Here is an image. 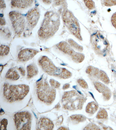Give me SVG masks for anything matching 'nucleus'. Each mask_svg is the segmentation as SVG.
Wrapping results in <instances>:
<instances>
[{
    "label": "nucleus",
    "mask_w": 116,
    "mask_h": 130,
    "mask_svg": "<svg viewBox=\"0 0 116 130\" xmlns=\"http://www.w3.org/2000/svg\"><path fill=\"white\" fill-rule=\"evenodd\" d=\"M60 24V17L57 13L53 11L46 12L38 31L39 37L43 40L50 38L57 31Z\"/></svg>",
    "instance_id": "nucleus-1"
},
{
    "label": "nucleus",
    "mask_w": 116,
    "mask_h": 130,
    "mask_svg": "<svg viewBox=\"0 0 116 130\" xmlns=\"http://www.w3.org/2000/svg\"><path fill=\"white\" fill-rule=\"evenodd\" d=\"M29 91V87L25 85H12L5 83L4 85V96L10 102L22 100Z\"/></svg>",
    "instance_id": "nucleus-2"
},
{
    "label": "nucleus",
    "mask_w": 116,
    "mask_h": 130,
    "mask_svg": "<svg viewBox=\"0 0 116 130\" xmlns=\"http://www.w3.org/2000/svg\"><path fill=\"white\" fill-rule=\"evenodd\" d=\"M38 63L42 70L51 76L66 79L70 77L71 73L65 68L56 67L47 56H43L39 58Z\"/></svg>",
    "instance_id": "nucleus-3"
},
{
    "label": "nucleus",
    "mask_w": 116,
    "mask_h": 130,
    "mask_svg": "<svg viewBox=\"0 0 116 130\" xmlns=\"http://www.w3.org/2000/svg\"><path fill=\"white\" fill-rule=\"evenodd\" d=\"M37 93L39 99L45 103L51 104L55 99L56 91L50 86L47 81L42 77L37 82Z\"/></svg>",
    "instance_id": "nucleus-4"
},
{
    "label": "nucleus",
    "mask_w": 116,
    "mask_h": 130,
    "mask_svg": "<svg viewBox=\"0 0 116 130\" xmlns=\"http://www.w3.org/2000/svg\"><path fill=\"white\" fill-rule=\"evenodd\" d=\"M62 17L64 23L71 33L78 38L81 40L80 25L77 19L72 13L68 9H64L63 12Z\"/></svg>",
    "instance_id": "nucleus-5"
},
{
    "label": "nucleus",
    "mask_w": 116,
    "mask_h": 130,
    "mask_svg": "<svg viewBox=\"0 0 116 130\" xmlns=\"http://www.w3.org/2000/svg\"><path fill=\"white\" fill-rule=\"evenodd\" d=\"M14 121L17 129H31L32 115L28 112L17 113L14 115Z\"/></svg>",
    "instance_id": "nucleus-6"
},
{
    "label": "nucleus",
    "mask_w": 116,
    "mask_h": 130,
    "mask_svg": "<svg viewBox=\"0 0 116 130\" xmlns=\"http://www.w3.org/2000/svg\"><path fill=\"white\" fill-rule=\"evenodd\" d=\"M9 16L14 30L17 34H20L24 31L25 27V20L24 16L20 12L12 11Z\"/></svg>",
    "instance_id": "nucleus-7"
},
{
    "label": "nucleus",
    "mask_w": 116,
    "mask_h": 130,
    "mask_svg": "<svg viewBox=\"0 0 116 130\" xmlns=\"http://www.w3.org/2000/svg\"><path fill=\"white\" fill-rule=\"evenodd\" d=\"M92 42L95 49L101 54H104L107 51L109 44L107 40L100 33L94 35L92 37Z\"/></svg>",
    "instance_id": "nucleus-8"
},
{
    "label": "nucleus",
    "mask_w": 116,
    "mask_h": 130,
    "mask_svg": "<svg viewBox=\"0 0 116 130\" xmlns=\"http://www.w3.org/2000/svg\"><path fill=\"white\" fill-rule=\"evenodd\" d=\"M40 16L38 8L35 7L31 9L27 14V19L28 26L30 28H34L39 20Z\"/></svg>",
    "instance_id": "nucleus-9"
},
{
    "label": "nucleus",
    "mask_w": 116,
    "mask_h": 130,
    "mask_svg": "<svg viewBox=\"0 0 116 130\" xmlns=\"http://www.w3.org/2000/svg\"><path fill=\"white\" fill-rule=\"evenodd\" d=\"M38 50L31 49L26 48L23 49L18 54L19 60L22 62H26L32 59L38 53Z\"/></svg>",
    "instance_id": "nucleus-10"
},
{
    "label": "nucleus",
    "mask_w": 116,
    "mask_h": 130,
    "mask_svg": "<svg viewBox=\"0 0 116 130\" xmlns=\"http://www.w3.org/2000/svg\"><path fill=\"white\" fill-rule=\"evenodd\" d=\"M54 124L49 119L45 118H41L38 122L37 129L52 130L54 129Z\"/></svg>",
    "instance_id": "nucleus-11"
},
{
    "label": "nucleus",
    "mask_w": 116,
    "mask_h": 130,
    "mask_svg": "<svg viewBox=\"0 0 116 130\" xmlns=\"http://www.w3.org/2000/svg\"><path fill=\"white\" fill-rule=\"evenodd\" d=\"M33 2V1H12L11 3L14 7L25 9L31 7Z\"/></svg>",
    "instance_id": "nucleus-12"
},
{
    "label": "nucleus",
    "mask_w": 116,
    "mask_h": 130,
    "mask_svg": "<svg viewBox=\"0 0 116 130\" xmlns=\"http://www.w3.org/2000/svg\"><path fill=\"white\" fill-rule=\"evenodd\" d=\"M95 87L98 91L100 93H103L105 98L107 100H109L111 97V93L110 91L102 83H95Z\"/></svg>",
    "instance_id": "nucleus-13"
},
{
    "label": "nucleus",
    "mask_w": 116,
    "mask_h": 130,
    "mask_svg": "<svg viewBox=\"0 0 116 130\" xmlns=\"http://www.w3.org/2000/svg\"><path fill=\"white\" fill-rule=\"evenodd\" d=\"M57 46L59 49L64 52L65 53L72 55L73 54H74V56L75 54H74V51L71 48L70 46L66 42H62L58 44Z\"/></svg>",
    "instance_id": "nucleus-14"
},
{
    "label": "nucleus",
    "mask_w": 116,
    "mask_h": 130,
    "mask_svg": "<svg viewBox=\"0 0 116 130\" xmlns=\"http://www.w3.org/2000/svg\"><path fill=\"white\" fill-rule=\"evenodd\" d=\"M27 77L31 79L37 75L38 73V69L35 64H31L27 67Z\"/></svg>",
    "instance_id": "nucleus-15"
},
{
    "label": "nucleus",
    "mask_w": 116,
    "mask_h": 130,
    "mask_svg": "<svg viewBox=\"0 0 116 130\" xmlns=\"http://www.w3.org/2000/svg\"><path fill=\"white\" fill-rule=\"evenodd\" d=\"M20 77L17 72L13 68L9 69L5 76L6 78L7 79L14 81L18 80L19 78Z\"/></svg>",
    "instance_id": "nucleus-16"
},
{
    "label": "nucleus",
    "mask_w": 116,
    "mask_h": 130,
    "mask_svg": "<svg viewBox=\"0 0 116 130\" xmlns=\"http://www.w3.org/2000/svg\"><path fill=\"white\" fill-rule=\"evenodd\" d=\"M98 108V104L94 102L88 103L86 108V111L90 114H94L97 110Z\"/></svg>",
    "instance_id": "nucleus-17"
},
{
    "label": "nucleus",
    "mask_w": 116,
    "mask_h": 130,
    "mask_svg": "<svg viewBox=\"0 0 116 130\" xmlns=\"http://www.w3.org/2000/svg\"><path fill=\"white\" fill-rule=\"evenodd\" d=\"M72 120L79 122H83L86 119V117L83 115H72L70 117Z\"/></svg>",
    "instance_id": "nucleus-18"
},
{
    "label": "nucleus",
    "mask_w": 116,
    "mask_h": 130,
    "mask_svg": "<svg viewBox=\"0 0 116 130\" xmlns=\"http://www.w3.org/2000/svg\"><path fill=\"white\" fill-rule=\"evenodd\" d=\"M10 48L8 46L2 45L1 46V56H3L7 55L9 53Z\"/></svg>",
    "instance_id": "nucleus-19"
},
{
    "label": "nucleus",
    "mask_w": 116,
    "mask_h": 130,
    "mask_svg": "<svg viewBox=\"0 0 116 130\" xmlns=\"http://www.w3.org/2000/svg\"><path fill=\"white\" fill-rule=\"evenodd\" d=\"M108 117V114L104 109H102L98 113L97 115V118L99 119H105Z\"/></svg>",
    "instance_id": "nucleus-20"
},
{
    "label": "nucleus",
    "mask_w": 116,
    "mask_h": 130,
    "mask_svg": "<svg viewBox=\"0 0 116 130\" xmlns=\"http://www.w3.org/2000/svg\"><path fill=\"white\" fill-rule=\"evenodd\" d=\"M100 77L101 80L105 83L108 84L109 82V78L107 75L104 72L102 71H100Z\"/></svg>",
    "instance_id": "nucleus-21"
},
{
    "label": "nucleus",
    "mask_w": 116,
    "mask_h": 130,
    "mask_svg": "<svg viewBox=\"0 0 116 130\" xmlns=\"http://www.w3.org/2000/svg\"><path fill=\"white\" fill-rule=\"evenodd\" d=\"M86 7L90 10H92L95 7V4L94 2L92 1H84Z\"/></svg>",
    "instance_id": "nucleus-22"
},
{
    "label": "nucleus",
    "mask_w": 116,
    "mask_h": 130,
    "mask_svg": "<svg viewBox=\"0 0 116 130\" xmlns=\"http://www.w3.org/2000/svg\"><path fill=\"white\" fill-rule=\"evenodd\" d=\"M8 124V121L6 119H4L1 121V130H7V127Z\"/></svg>",
    "instance_id": "nucleus-23"
},
{
    "label": "nucleus",
    "mask_w": 116,
    "mask_h": 130,
    "mask_svg": "<svg viewBox=\"0 0 116 130\" xmlns=\"http://www.w3.org/2000/svg\"><path fill=\"white\" fill-rule=\"evenodd\" d=\"M49 83L50 85L55 88H58L60 86V83L53 79H50L49 80Z\"/></svg>",
    "instance_id": "nucleus-24"
},
{
    "label": "nucleus",
    "mask_w": 116,
    "mask_h": 130,
    "mask_svg": "<svg viewBox=\"0 0 116 130\" xmlns=\"http://www.w3.org/2000/svg\"><path fill=\"white\" fill-rule=\"evenodd\" d=\"M103 2L104 5L107 6L116 5V1H104Z\"/></svg>",
    "instance_id": "nucleus-25"
},
{
    "label": "nucleus",
    "mask_w": 116,
    "mask_h": 130,
    "mask_svg": "<svg viewBox=\"0 0 116 130\" xmlns=\"http://www.w3.org/2000/svg\"><path fill=\"white\" fill-rule=\"evenodd\" d=\"M85 130H100L98 127L96 125L91 124L88 125L84 129Z\"/></svg>",
    "instance_id": "nucleus-26"
},
{
    "label": "nucleus",
    "mask_w": 116,
    "mask_h": 130,
    "mask_svg": "<svg viewBox=\"0 0 116 130\" xmlns=\"http://www.w3.org/2000/svg\"><path fill=\"white\" fill-rule=\"evenodd\" d=\"M78 82L79 83L80 85L84 88H87L88 87L87 83L83 79H80L79 80H78Z\"/></svg>",
    "instance_id": "nucleus-27"
},
{
    "label": "nucleus",
    "mask_w": 116,
    "mask_h": 130,
    "mask_svg": "<svg viewBox=\"0 0 116 130\" xmlns=\"http://www.w3.org/2000/svg\"><path fill=\"white\" fill-rule=\"evenodd\" d=\"M111 22L113 26L116 29V12L112 16Z\"/></svg>",
    "instance_id": "nucleus-28"
},
{
    "label": "nucleus",
    "mask_w": 116,
    "mask_h": 130,
    "mask_svg": "<svg viewBox=\"0 0 116 130\" xmlns=\"http://www.w3.org/2000/svg\"><path fill=\"white\" fill-rule=\"evenodd\" d=\"M19 70V71L21 74L22 76H24L25 75V71L24 69L21 67L19 68L18 69Z\"/></svg>",
    "instance_id": "nucleus-29"
},
{
    "label": "nucleus",
    "mask_w": 116,
    "mask_h": 130,
    "mask_svg": "<svg viewBox=\"0 0 116 130\" xmlns=\"http://www.w3.org/2000/svg\"><path fill=\"white\" fill-rule=\"evenodd\" d=\"M6 7V4L5 1H1V9H4Z\"/></svg>",
    "instance_id": "nucleus-30"
},
{
    "label": "nucleus",
    "mask_w": 116,
    "mask_h": 130,
    "mask_svg": "<svg viewBox=\"0 0 116 130\" xmlns=\"http://www.w3.org/2000/svg\"><path fill=\"white\" fill-rule=\"evenodd\" d=\"M6 24L4 18L1 17V26H4Z\"/></svg>",
    "instance_id": "nucleus-31"
},
{
    "label": "nucleus",
    "mask_w": 116,
    "mask_h": 130,
    "mask_svg": "<svg viewBox=\"0 0 116 130\" xmlns=\"http://www.w3.org/2000/svg\"><path fill=\"white\" fill-rule=\"evenodd\" d=\"M70 85L69 84H66L63 87V89L65 90L67 89L69 87Z\"/></svg>",
    "instance_id": "nucleus-32"
},
{
    "label": "nucleus",
    "mask_w": 116,
    "mask_h": 130,
    "mask_svg": "<svg viewBox=\"0 0 116 130\" xmlns=\"http://www.w3.org/2000/svg\"><path fill=\"white\" fill-rule=\"evenodd\" d=\"M43 1L46 4H49L51 3V1Z\"/></svg>",
    "instance_id": "nucleus-33"
},
{
    "label": "nucleus",
    "mask_w": 116,
    "mask_h": 130,
    "mask_svg": "<svg viewBox=\"0 0 116 130\" xmlns=\"http://www.w3.org/2000/svg\"><path fill=\"white\" fill-rule=\"evenodd\" d=\"M5 112H4V111L3 110V109H2L1 108V115H3L5 113Z\"/></svg>",
    "instance_id": "nucleus-34"
},
{
    "label": "nucleus",
    "mask_w": 116,
    "mask_h": 130,
    "mask_svg": "<svg viewBox=\"0 0 116 130\" xmlns=\"http://www.w3.org/2000/svg\"><path fill=\"white\" fill-rule=\"evenodd\" d=\"M58 129V130H67L68 129H67L66 128H65V127H60V128H59Z\"/></svg>",
    "instance_id": "nucleus-35"
},
{
    "label": "nucleus",
    "mask_w": 116,
    "mask_h": 130,
    "mask_svg": "<svg viewBox=\"0 0 116 130\" xmlns=\"http://www.w3.org/2000/svg\"><path fill=\"white\" fill-rule=\"evenodd\" d=\"M60 106L59 104H58L56 106V108H60Z\"/></svg>",
    "instance_id": "nucleus-36"
}]
</instances>
